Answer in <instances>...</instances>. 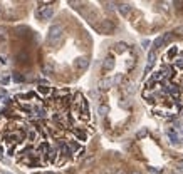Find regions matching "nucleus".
Here are the masks:
<instances>
[{"instance_id": "f03ea898", "label": "nucleus", "mask_w": 183, "mask_h": 174, "mask_svg": "<svg viewBox=\"0 0 183 174\" xmlns=\"http://www.w3.org/2000/svg\"><path fill=\"white\" fill-rule=\"evenodd\" d=\"M74 67H76V70H79V72L86 70L89 67V59L88 57H77V59L74 60Z\"/></svg>"}, {"instance_id": "412c9836", "label": "nucleus", "mask_w": 183, "mask_h": 174, "mask_svg": "<svg viewBox=\"0 0 183 174\" xmlns=\"http://www.w3.org/2000/svg\"><path fill=\"white\" fill-rule=\"evenodd\" d=\"M10 79H12V75H9V74H4V75L0 77V82H2L4 86H7V84L10 82Z\"/></svg>"}, {"instance_id": "dca6fc26", "label": "nucleus", "mask_w": 183, "mask_h": 174, "mask_svg": "<svg viewBox=\"0 0 183 174\" xmlns=\"http://www.w3.org/2000/svg\"><path fill=\"white\" fill-rule=\"evenodd\" d=\"M98 112H99V116H108V112H109V107L106 106V104H103V106H99V109H98Z\"/></svg>"}, {"instance_id": "20e7f679", "label": "nucleus", "mask_w": 183, "mask_h": 174, "mask_svg": "<svg viewBox=\"0 0 183 174\" xmlns=\"http://www.w3.org/2000/svg\"><path fill=\"white\" fill-rule=\"evenodd\" d=\"M166 136H168V139H170L173 144H176V142H180V141H182V134L176 132L175 129H168V131H166Z\"/></svg>"}, {"instance_id": "bb28decb", "label": "nucleus", "mask_w": 183, "mask_h": 174, "mask_svg": "<svg viewBox=\"0 0 183 174\" xmlns=\"http://www.w3.org/2000/svg\"><path fill=\"white\" fill-rule=\"evenodd\" d=\"M25 59H27L25 54H19V62H25Z\"/></svg>"}, {"instance_id": "0eeeda50", "label": "nucleus", "mask_w": 183, "mask_h": 174, "mask_svg": "<svg viewBox=\"0 0 183 174\" xmlns=\"http://www.w3.org/2000/svg\"><path fill=\"white\" fill-rule=\"evenodd\" d=\"M113 86V81L111 79H108V77H104V79H101L99 84H98V87H99V91H108L109 87Z\"/></svg>"}, {"instance_id": "c756f323", "label": "nucleus", "mask_w": 183, "mask_h": 174, "mask_svg": "<svg viewBox=\"0 0 183 174\" xmlns=\"http://www.w3.org/2000/svg\"><path fill=\"white\" fill-rule=\"evenodd\" d=\"M116 174H126V173H124V171H123V169H119V171H118V173H116Z\"/></svg>"}, {"instance_id": "2eb2a0df", "label": "nucleus", "mask_w": 183, "mask_h": 174, "mask_svg": "<svg viewBox=\"0 0 183 174\" xmlns=\"http://www.w3.org/2000/svg\"><path fill=\"white\" fill-rule=\"evenodd\" d=\"M52 72H54V65L51 64V62H47V64L44 65V74H46V75H51Z\"/></svg>"}, {"instance_id": "a878e982", "label": "nucleus", "mask_w": 183, "mask_h": 174, "mask_svg": "<svg viewBox=\"0 0 183 174\" xmlns=\"http://www.w3.org/2000/svg\"><path fill=\"white\" fill-rule=\"evenodd\" d=\"M176 169L183 173V161H178V162H176Z\"/></svg>"}, {"instance_id": "393cba45", "label": "nucleus", "mask_w": 183, "mask_h": 174, "mask_svg": "<svg viewBox=\"0 0 183 174\" xmlns=\"http://www.w3.org/2000/svg\"><path fill=\"white\" fill-rule=\"evenodd\" d=\"M171 34H165V35H163V40H165V42H170V40H171Z\"/></svg>"}, {"instance_id": "cd10ccee", "label": "nucleus", "mask_w": 183, "mask_h": 174, "mask_svg": "<svg viewBox=\"0 0 183 174\" xmlns=\"http://www.w3.org/2000/svg\"><path fill=\"white\" fill-rule=\"evenodd\" d=\"M0 62H2V64H7V57L5 55H0Z\"/></svg>"}, {"instance_id": "f8f14e48", "label": "nucleus", "mask_w": 183, "mask_h": 174, "mask_svg": "<svg viewBox=\"0 0 183 174\" xmlns=\"http://www.w3.org/2000/svg\"><path fill=\"white\" fill-rule=\"evenodd\" d=\"M12 81L17 82V84H22V82L25 81V77L22 75V74H19V72H14V74H12Z\"/></svg>"}, {"instance_id": "c85d7f7f", "label": "nucleus", "mask_w": 183, "mask_h": 174, "mask_svg": "<svg viewBox=\"0 0 183 174\" xmlns=\"http://www.w3.org/2000/svg\"><path fill=\"white\" fill-rule=\"evenodd\" d=\"M148 45H150V40H143V47H145V49H146Z\"/></svg>"}, {"instance_id": "6e6552de", "label": "nucleus", "mask_w": 183, "mask_h": 174, "mask_svg": "<svg viewBox=\"0 0 183 174\" xmlns=\"http://www.w3.org/2000/svg\"><path fill=\"white\" fill-rule=\"evenodd\" d=\"M118 10H119V14L123 17H128L131 14V5H129V4H119Z\"/></svg>"}, {"instance_id": "1a4fd4ad", "label": "nucleus", "mask_w": 183, "mask_h": 174, "mask_svg": "<svg viewBox=\"0 0 183 174\" xmlns=\"http://www.w3.org/2000/svg\"><path fill=\"white\" fill-rule=\"evenodd\" d=\"M37 92L41 94V96H49V94L52 92V89L49 86H39L37 87Z\"/></svg>"}, {"instance_id": "5701e85b", "label": "nucleus", "mask_w": 183, "mask_h": 174, "mask_svg": "<svg viewBox=\"0 0 183 174\" xmlns=\"http://www.w3.org/2000/svg\"><path fill=\"white\" fill-rule=\"evenodd\" d=\"M121 79H123V75H121V74H118V75L114 77V81H113V84H119V82H121Z\"/></svg>"}, {"instance_id": "b1692460", "label": "nucleus", "mask_w": 183, "mask_h": 174, "mask_svg": "<svg viewBox=\"0 0 183 174\" xmlns=\"http://www.w3.org/2000/svg\"><path fill=\"white\" fill-rule=\"evenodd\" d=\"M9 101H10V97H9V96H4V97H2V96H0V102L7 104V102H9Z\"/></svg>"}, {"instance_id": "f257e3e1", "label": "nucleus", "mask_w": 183, "mask_h": 174, "mask_svg": "<svg viewBox=\"0 0 183 174\" xmlns=\"http://www.w3.org/2000/svg\"><path fill=\"white\" fill-rule=\"evenodd\" d=\"M62 37H64V29H62V25L56 24V25H52L51 29H49L47 42L51 44V45H57L59 42L62 40Z\"/></svg>"}, {"instance_id": "a211bd4d", "label": "nucleus", "mask_w": 183, "mask_h": 174, "mask_svg": "<svg viewBox=\"0 0 183 174\" xmlns=\"http://www.w3.org/2000/svg\"><path fill=\"white\" fill-rule=\"evenodd\" d=\"M163 44H165V40H163V35H161V37H158L156 40L153 42V49H160Z\"/></svg>"}, {"instance_id": "f3484780", "label": "nucleus", "mask_w": 183, "mask_h": 174, "mask_svg": "<svg viewBox=\"0 0 183 174\" xmlns=\"http://www.w3.org/2000/svg\"><path fill=\"white\" fill-rule=\"evenodd\" d=\"M146 134H148V129H146V127H141L138 132H136V137H138V139H143V137H146Z\"/></svg>"}, {"instance_id": "39448f33", "label": "nucleus", "mask_w": 183, "mask_h": 174, "mask_svg": "<svg viewBox=\"0 0 183 174\" xmlns=\"http://www.w3.org/2000/svg\"><path fill=\"white\" fill-rule=\"evenodd\" d=\"M39 15L42 17V20H49L54 15V9L52 7H42V10L39 12Z\"/></svg>"}, {"instance_id": "423d86ee", "label": "nucleus", "mask_w": 183, "mask_h": 174, "mask_svg": "<svg viewBox=\"0 0 183 174\" xmlns=\"http://www.w3.org/2000/svg\"><path fill=\"white\" fill-rule=\"evenodd\" d=\"M113 67H114V57L108 55L104 60H103V69H104V70H113Z\"/></svg>"}, {"instance_id": "2f4dec72", "label": "nucleus", "mask_w": 183, "mask_h": 174, "mask_svg": "<svg viewBox=\"0 0 183 174\" xmlns=\"http://www.w3.org/2000/svg\"><path fill=\"white\" fill-rule=\"evenodd\" d=\"M42 174H54V173H42Z\"/></svg>"}, {"instance_id": "7c9ffc66", "label": "nucleus", "mask_w": 183, "mask_h": 174, "mask_svg": "<svg viewBox=\"0 0 183 174\" xmlns=\"http://www.w3.org/2000/svg\"><path fill=\"white\" fill-rule=\"evenodd\" d=\"M131 174H141V173H138V171H135V173H131Z\"/></svg>"}, {"instance_id": "9d476101", "label": "nucleus", "mask_w": 183, "mask_h": 174, "mask_svg": "<svg viewBox=\"0 0 183 174\" xmlns=\"http://www.w3.org/2000/svg\"><path fill=\"white\" fill-rule=\"evenodd\" d=\"M49 159H51V162H56L57 161V154H59V149L52 147V149H49Z\"/></svg>"}, {"instance_id": "6ab92c4d", "label": "nucleus", "mask_w": 183, "mask_h": 174, "mask_svg": "<svg viewBox=\"0 0 183 174\" xmlns=\"http://www.w3.org/2000/svg\"><path fill=\"white\" fill-rule=\"evenodd\" d=\"M114 47H116V52H124L126 49H128V45H126L124 42H118Z\"/></svg>"}, {"instance_id": "4be33fe9", "label": "nucleus", "mask_w": 183, "mask_h": 174, "mask_svg": "<svg viewBox=\"0 0 183 174\" xmlns=\"http://www.w3.org/2000/svg\"><path fill=\"white\" fill-rule=\"evenodd\" d=\"M176 52H178V49H176V47H171V49L168 50V54H166V55H168V59H171V57H175V55H176Z\"/></svg>"}, {"instance_id": "7ed1b4c3", "label": "nucleus", "mask_w": 183, "mask_h": 174, "mask_svg": "<svg viewBox=\"0 0 183 174\" xmlns=\"http://www.w3.org/2000/svg\"><path fill=\"white\" fill-rule=\"evenodd\" d=\"M98 29H99L101 34H109V32L114 29V24H113L111 20H103L99 24V27H98Z\"/></svg>"}, {"instance_id": "9b49d317", "label": "nucleus", "mask_w": 183, "mask_h": 174, "mask_svg": "<svg viewBox=\"0 0 183 174\" xmlns=\"http://www.w3.org/2000/svg\"><path fill=\"white\" fill-rule=\"evenodd\" d=\"M74 136H76L79 141H86V139H88V134L84 132V131H81V129H74Z\"/></svg>"}, {"instance_id": "473e14b6", "label": "nucleus", "mask_w": 183, "mask_h": 174, "mask_svg": "<svg viewBox=\"0 0 183 174\" xmlns=\"http://www.w3.org/2000/svg\"><path fill=\"white\" fill-rule=\"evenodd\" d=\"M0 174H10V173H0Z\"/></svg>"}, {"instance_id": "ddd939ff", "label": "nucleus", "mask_w": 183, "mask_h": 174, "mask_svg": "<svg viewBox=\"0 0 183 174\" xmlns=\"http://www.w3.org/2000/svg\"><path fill=\"white\" fill-rule=\"evenodd\" d=\"M124 92L128 94V96H131V94L135 92V86H133V82H126V86H124Z\"/></svg>"}, {"instance_id": "4468645a", "label": "nucleus", "mask_w": 183, "mask_h": 174, "mask_svg": "<svg viewBox=\"0 0 183 174\" xmlns=\"http://www.w3.org/2000/svg\"><path fill=\"white\" fill-rule=\"evenodd\" d=\"M166 91L171 94L173 97H178V96H180V91H178V87H175V86H168Z\"/></svg>"}, {"instance_id": "aec40b11", "label": "nucleus", "mask_w": 183, "mask_h": 174, "mask_svg": "<svg viewBox=\"0 0 183 174\" xmlns=\"http://www.w3.org/2000/svg\"><path fill=\"white\" fill-rule=\"evenodd\" d=\"M155 60H156V54L151 50L150 54H148V65H153V64H155Z\"/></svg>"}]
</instances>
